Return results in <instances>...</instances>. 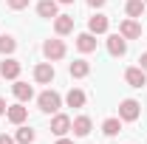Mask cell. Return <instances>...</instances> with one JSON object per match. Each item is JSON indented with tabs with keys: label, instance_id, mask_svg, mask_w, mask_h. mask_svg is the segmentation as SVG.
Here are the masks:
<instances>
[{
	"label": "cell",
	"instance_id": "cell-4",
	"mask_svg": "<svg viewBox=\"0 0 147 144\" xmlns=\"http://www.w3.org/2000/svg\"><path fill=\"white\" fill-rule=\"evenodd\" d=\"M6 119L11 122V124H26V119H28V108L20 102V105H9V110H6Z\"/></svg>",
	"mask_w": 147,
	"mask_h": 144
},
{
	"label": "cell",
	"instance_id": "cell-26",
	"mask_svg": "<svg viewBox=\"0 0 147 144\" xmlns=\"http://www.w3.org/2000/svg\"><path fill=\"white\" fill-rule=\"evenodd\" d=\"M0 144H14V139H11V136H6V133H0Z\"/></svg>",
	"mask_w": 147,
	"mask_h": 144
},
{
	"label": "cell",
	"instance_id": "cell-29",
	"mask_svg": "<svg viewBox=\"0 0 147 144\" xmlns=\"http://www.w3.org/2000/svg\"><path fill=\"white\" fill-rule=\"evenodd\" d=\"M57 3H74V0H57Z\"/></svg>",
	"mask_w": 147,
	"mask_h": 144
},
{
	"label": "cell",
	"instance_id": "cell-10",
	"mask_svg": "<svg viewBox=\"0 0 147 144\" xmlns=\"http://www.w3.org/2000/svg\"><path fill=\"white\" fill-rule=\"evenodd\" d=\"M37 14L45 17V20H54L57 14H59V3H57V0H40V3H37Z\"/></svg>",
	"mask_w": 147,
	"mask_h": 144
},
{
	"label": "cell",
	"instance_id": "cell-19",
	"mask_svg": "<svg viewBox=\"0 0 147 144\" xmlns=\"http://www.w3.org/2000/svg\"><path fill=\"white\" fill-rule=\"evenodd\" d=\"M65 102H68V108H82V105H85V93L79 88H71L68 96H65Z\"/></svg>",
	"mask_w": 147,
	"mask_h": 144
},
{
	"label": "cell",
	"instance_id": "cell-5",
	"mask_svg": "<svg viewBox=\"0 0 147 144\" xmlns=\"http://www.w3.org/2000/svg\"><path fill=\"white\" fill-rule=\"evenodd\" d=\"M125 82H127L130 88H144L147 85V71H142L139 65L136 68H127L125 71Z\"/></svg>",
	"mask_w": 147,
	"mask_h": 144
},
{
	"label": "cell",
	"instance_id": "cell-6",
	"mask_svg": "<svg viewBox=\"0 0 147 144\" xmlns=\"http://www.w3.org/2000/svg\"><path fill=\"white\" fill-rule=\"evenodd\" d=\"M54 65H51V62H40V65H37L34 68V79L37 82H40V85H51V82H54Z\"/></svg>",
	"mask_w": 147,
	"mask_h": 144
},
{
	"label": "cell",
	"instance_id": "cell-9",
	"mask_svg": "<svg viewBox=\"0 0 147 144\" xmlns=\"http://www.w3.org/2000/svg\"><path fill=\"white\" fill-rule=\"evenodd\" d=\"M119 34L125 37V40H139V37H142V26H139L133 17H127V20H122V26H119Z\"/></svg>",
	"mask_w": 147,
	"mask_h": 144
},
{
	"label": "cell",
	"instance_id": "cell-24",
	"mask_svg": "<svg viewBox=\"0 0 147 144\" xmlns=\"http://www.w3.org/2000/svg\"><path fill=\"white\" fill-rule=\"evenodd\" d=\"M139 68H142V71H147V51L139 57Z\"/></svg>",
	"mask_w": 147,
	"mask_h": 144
},
{
	"label": "cell",
	"instance_id": "cell-12",
	"mask_svg": "<svg viewBox=\"0 0 147 144\" xmlns=\"http://www.w3.org/2000/svg\"><path fill=\"white\" fill-rule=\"evenodd\" d=\"M11 93L17 96L20 102H31V99H34V88H31L28 82H20V79H14V85H11Z\"/></svg>",
	"mask_w": 147,
	"mask_h": 144
},
{
	"label": "cell",
	"instance_id": "cell-2",
	"mask_svg": "<svg viewBox=\"0 0 147 144\" xmlns=\"http://www.w3.org/2000/svg\"><path fill=\"white\" fill-rule=\"evenodd\" d=\"M139 116H142V105L136 99H122L119 102V119L122 122H136Z\"/></svg>",
	"mask_w": 147,
	"mask_h": 144
},
{
	"label": "cell",
	"instance_id": "cell-27",
	"mask_svg": "<svg viewBox=\"0 0 147 144\" xmlns=\"http://www.w3.org/2000/svg\"><path fill=\"white\" fill-rule=\"evenodd\" d=\"M6 110H9V105H6V99H0V116H6Z\"/></svg>",
	"mask_w": 147,
	"mask_h": 144
},
{
	"label": "cell",
	"instance_id": "cell-20",
	"mask_svg": "<svg viewBox=\"0 0 147 144\" xmlns=\"http://www.w3.org/2000/svg\"><path fill=\"white\" fill-rule=\"evenodd\" d=\"M119 130H122V119H119V116H116V119H105V122H102V133H105V136H116Z\"/></svg>",
	"mask_w": 147,
	"mask_h": 144
},
{
	"label": "cell",
	"instance_id": "cell-1",
	"mask_svg": "<svg viewBox=\"0 0 147 144\" xmlns=\"http://www.w3.org/2000/svg\"><path fill=\"white\" fill-rule=\"evenodd\" d=\"M37 105L42 113H57V110L62 108V96L57 93V90H42L40 96H37Z\"/></svg>",
	"mask_w": 147,
	"mask_h": 144
},
{
	"label": "cell",
	"instance_id": "cell-13",
	"mask_svg": "<svg viewBox=\"0 0 147 144\" xmlns=\"http://www.w3.org/2000/svg\"><path fill=\"white\" fill-rule=\"evenodd\" d=\"M54 31L59 37L71 34V31H74V17H71V14H57V17H54Z\"/></svg>",
	"mask_w": 147,
	"mask_h": 144
},
{
	"label": "cell",
	"instance_id": "cell-23",
	"mask_svg": "<svg viewBox=\"0 0 147 144\" xmlns=\"http://www.w3.org/2000/svg\"><path fill=\"white\" fill-rule=\"evenodd\" d=\"M6 3H9V9H11V11H20V9H26L31 0H6Z\"/></svg>",
	"mask_w": 147,
	"mask_h": 144
},
{
	"label": "cell",
	"instance_id": "cell-21",
	"mask_svg": "<svg viewBox=\"0 0 147 144\" xmlns=\"http://www.w3.org/2000/svg\"><path fill=\"white\" fill-rule=\"evenodd\" d=\"M14 139H17L20 144H31L37 139V133L34 130H31V127H26V124H20V130H17V136H14Z\"/></svg>",
	"mask_w": 147,
	"mask_h": 144
},
{
	"label": "cell",
	"instance_id": "cell-30",
	"mask_svg": "<svg viewBox=\"0 0 147 144\" xmlns=\"http://www.w3.org/2000/svg\"><path fill=\"white\" fill-rule=\"evenodd\" d=\"M144 3H147V0H144Z\"/></svg>",
	"mask_w": 147,
	"mask_h": 144
},
{
	"label": "cell",
	"instance_id": "cell-16",
	"mask_svg": "<svg viewBox=\"0 0 147 144\" xmlns=\"http://www.w3.org/2000/svg\"><path fill=\"white\" fill-rule=\"evenodd\" d=\"M108 17H105V14H93L91 20H88V31H91V34H105V31H108Z\"/></svg>",
	"mask_w": 147,
	"mask_h": 144
},
{
	"label": "cell",
	"instance_id": "cell-22",
	"mask_svg": "<svg viewBox=\"0 0 147 144\" xmlns=\"http://www.w3.org/2000/svg\"><path fill=\"white\" fill-rule=\"evenodd\" d=\"M14 48H17V42H14V37H11V34H3V37H0V54H11Z\"/></svg>",
	"mask_w": 147,
	"mask_h": 144
},
{
	"label": "cell",
	"instance_id": "cell-15",
	"mask_svg": "<svg viewBox=\"0 0 147 144\" xmlns=\"http://www.w3.org/2000/svg\"><path fill=\"white\" fill-rule=\"evenodd\" d=\"M0 76H3V79H17V76H20V62H17V59L0 62Z\"/></svg>",
	"mask_w": 147,
	"mask_h": 144
},
{
	"label": "cell",
	"instance_id": "cell-17",
	"mask_svg": "<svg viewBox=\"0 0 147 144\" xmlns=\"http://www.w3.org/2000/svg\"><path fill=\"white\" fill-rule=\"evenodd\" d=\"M68 71H71L74 79H82V76L91 73V65H88V59H74L71 65H68Z\"/></svg>",
	"mask_w": 147,
	"mask_h": 144
},
{
	"label": "cell",
	"instance_id": "cell-25",
	"mask_svg": "<svg viewBox=\"0 0 147 144\" xmlns=\"http://www.w3.org/2000/svg\"><path fill=\"white\" fill-rule=\"evenodd\" d=\"M105 3H108V0H88V6H93V9H102Z\"/></svg>",
	"mask_w": 147,
	"mask_h": 144
},
{
	"label": "cell",
	"instance_id": "cell-18",
	"mask_svg": "<svg viewBox=\"0 0 147 144\" xmlns=\"http://www.w3.org/2000/svg\"><path fill=\"white\" fill-rule=\"evenodd\" d=\"M144 9H147V3L144 0H127V6H125V11H127V17H142L144 14Z\"/></svg>",
	"mask_w": 147,
	"mask_h": 144
},
{
	"label": "cell",
	"instance_id": "cell-3",
	"mask_svg": "<svg viewBox=\"0 0 147 144\" xmlns=\"http://www.w3.org/2000/svg\"><path fill=\"white\" fill-rule=\"evenodd\" d=\"M42 54H45V59H48V62L62 59V57H65V42H62V40H45Z\"/></svg>",
	"mask_w": 147,
	"mask_h": 144
},
{
	"label": "cell",
	"instance_id": "cell-11",
	"mask_svg": "<svg viewBox=\"0 0 147 144\" xmlns=\"http://www.w3.org/2000/svg\"><path fill=\"white\" fill-rule=\"evenodd\" d=\"M91 127H93V122L88 119V116H76V119H71V130H74V136H79V139H85V136L91 133Z\"/></svg>",
	"mask_w": 147,
	"mask_h": 144
},
{
	"label": "cell",
	"instance_id": "cell-7",
	"mask_svg": "<svg viewBox=\"0 0 147 144\" xmlns=\"http://www.w3.org/2000/svg\"><path fill=\"white\" fill-rule=\"evenodd\" d=\"M51 133H54L57 139H59V136H68V133H71V119H68L65 113H57L54 119H51Z\"/></svg>",
	"mask_w": 147,
	"mask_h": 144
},
{
	"label": "cell",
	"instance_id": "cell-8",
	"mask_svg": "<svg viewBox=\"0 0 147 144\" xmlns=\"http://www.w3.org/2000/svg\"><path fill=\"white\" fill-rule=\"evenodd\" d=\"M108 51H110V57H125L127 54V40L122 34H110L108 37Z\"/></svg>",
	"mask_w": 147,
	"mask_h": 144
},
{
	"label": "cell",
	"instance_id": "cell-14",
	"mask_svg": "<svg viewBox=\"0 0 147 144\" xmlns=\"http://www.w3.org/2000/svg\"><path fill=\"white\" fill-rule=\"evenodd\" d=\"M76 48H79L82 54H91V51H96V34H91V31L79 34V37H76Z\"/></svg>",
	"mask_w": 147,
	"mask_h": 144
},
{
	"label": "cell",
	"instance_id": "cell-28",
	"mask_svg": "<svg viewBox=\"0 0 147 144\" xmlns=\"http://www.w3.org/2000/svg\"><path fill=\"white\" fill-rule=\"evenodd\" d=\"M57 144H74V141H71V139H65V136H59V141H57Z\"/></svg>",
	"mask_w": 147,
	"mask_h": 144
}]
</instances>
